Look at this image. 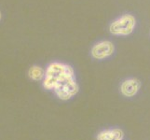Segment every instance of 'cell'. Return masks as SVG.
Returning <instances> with one entry per match:
<instances>
[{
	"instance_id": "obj_1",
	"label": "cell",
	"mask_w": 150,
	"mask_h": 140,
	"mask_svg": "<svg viewBox=\"0 0 150 140\" xmlns=\"http://www.w3.org/2000/svg\"><path fill=\"white\" fill-rule=\"evenodd\" d=\"M135 25V20L131 15H124L114 22L110 26V32L114 35H128L132 33Z\"/></svg>"
},
{
	"instance_id": "obj_6",
	"label": "cell",
	"mask_w": 150,
	"mask_h": 140,
	"mask_svg": "<svg viewBox=\"0 0 150 140\" xmlns=\"http://www.w3.org/2000/svg\"><path fill=\"white\" fill-rule=\"evenodd\" d=\"M0 18H1V14H0Z\"/></svg>"
},
{
	"instance_id": "obj_2",
	"label": "cell",
	"mask_w": 150,
	"mask_h": 140,
	"mask_svg": "<svg viewBox=\"0 0 150 140\" xmlns=\"http://www.w3.org/2000/svg\"><path fill=\"white\" fill-rule=\"evenodd\" d=\"M114 46L110 41H102L96 44L91 50L92 56L96 59H103L113 53Z\"/></svg>"
},
{
	"instance_id": "obj_5",
	"label": "cell",
	"mask_w": 150,
	"mask_h": 140,
	"mask_svg": "<svg viewBox=\"0 0 150 140\" xmlns=\"http://www.w3.org/2000/svg\"><path fill=\"white\" fill-rule=\"evenodd\" d=\"M109 140H122V139L118 138V137H114V138H111V139H109Z\"/></svg>"
},
{
	"instance_id": "obj_3",
	"label": "cell",
	"mask_w": 150,
	"mask_h": 140,
	"mask_svg": "<svg viewBox=\"0 0 150 140\" xmlns=\"http://www.w3.org/2000/svg\"><path fill=\"white\" fill-rule=\"evenodd\" d=\"M140 88V82L135 79L124 81L121 85V92L126 96H133Z\"/></svg>"
},
{
	"instance_id": "obj_4",
	"label": "cell",
	"mask_w": 150,
	"mask_h": 140,
	"mask_svg": "<svg viewBox=\"0 0 150 140\" xmlns=\"http://www.w3.org/2000/svg\"><path fill=\"white\" fill-rule=\"evenodd\" d=\"M29 76L32 80H40L43 77H45V72L44 70L38 66H33L31 67L29 70Z\"/></svg>"
}]
</instances>
